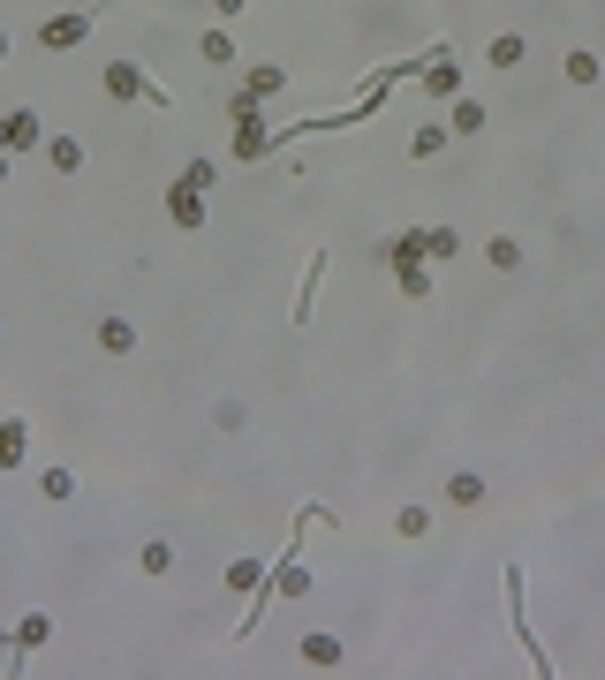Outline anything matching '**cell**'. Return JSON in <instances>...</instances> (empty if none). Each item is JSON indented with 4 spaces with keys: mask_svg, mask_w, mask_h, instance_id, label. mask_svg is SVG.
I'll return each instance as SVG.
<instances>
[{
    "mask_svg": "<svg viewBox=\"0 0 605 680\" xmlns=\"http://www.w3.org/2000/svg\"><path fill=\"white\" fill-rule=\"evenodd\" d=\"M447 499H454V507H484V476L477 469H454L447 476Z\"/></svg>",
    "mask_w": 605,
    "mask_h": 680,
    "instance_id": "9a60e30c",
    "label": "cell"
},
{
    "mask_svg": "<svg viewBox=\"0 0 605 680\" xmlns=\"http://www.w3.org/2000/svg\"><path fill=\"white\" fill-rule=\"evenodd\" d=\"M137 567H144V575H174V544H167V537H144Z\"/></svg>",
    "mask_w": 605,
    "mask_h": 680,
    "instance_id": "e0dca14e",
    "label": "cell"
},
{
    "mask_svg": "<svg viewBox=\"0 0 605 680\" xmlns=\"http://www.w3.org/2000/svg\"><path fill=\"white\" fill-rule=\"evenodd\" d=\"M8 174H16V167H8V144H0V182H8Z\"/></svg>",
    "mask_w": 605,
    "mask_h": 680,
    "instance_id": "f1b7e54d",
    "label": "cell"
},
{
    "mask_svg": "<svg viewBox=\"0 0 605 680\" xmlns=\"http://www.w3.org/2000/svg\"><path fill=\"white\" fill-rule=\"evenodd\" d=\"M409 242H416V257H424V265H447V257L462 250V235H454V227H409Z\"/></svg>",
    "mask_w": 605,
    "mask_h": 680,
    "instance_id": "52a82bcc",
    "label": "cell"
},
{
    "mask_svg": "<svg viewBox=\"0 0 605 680\" xmlns=\"http://www.w3.org/2000/svg\"><path fill=\"white\" fill-rule=\"evenodd\" d=\"M484 61H492V68H515V61H522V38H515V31H500L492 46H484Z\"/></svg>",
    "mask_w": 605,
    "mask_h": 680,
    "instance_id": "603a6c76",
    "label": "cell"
},
{
    "mask_svg": "<svg viewBox=\"0 0 605 680\" xmlns=\"http://www.w3.org/2000/svg\"><path fill=\"white\" fill-rule=\"evenodd\" d=\"M46 167L53 174H76V167H84V144H76V136H46Z\"/></svg>",
    "mask_w": 605,
    "mask_h": 680,
    "instance_id": "7c38bea8",
    "label": "cell"
},
{
    "mask_svg": "<svg viewBox=\"0 0 605 680\" xmlns=\"http://www.w3.org/2000/svg\"><path fill=\"white\" fill-rule=\"evenodd\" d=\"M23 461H31V424H23V416H0V476L23 469Z\"/></svg>",
    "mask_w": 605,
    "mask_h": 680,
    "instance_id": "8992f818",
    "label": "cell"
},
{
    "mask_svg": "<svg viewBox=\"0 0 605 680\" xmlns=\"http://www.w3.org/2000/svg\"><path fill=\"white\" fill-rule=\"evenodd\" d=\"M242 8H250V0H212V16H220V23H235Z\"/></svg>",
    "mask_w": 605,
    "mask_h": 680,
    "instance_id": "83f0119b",
    "label": "cell"
},
{
    "mask_svg": "<svg viewBox=\"0 0 605 680\" xmlns=\"http://www.w3.org/2000/svg\"><path fill=\"white\" fill-rule=\"evenodd\" d=\"M424 91H432V99H447V106H454V99H462V68H454L447 53H432V61H424Z\"/></svg>",
    "mask_w": 605,
    "mask_h": 680,
    "instance_id": "ba28073f",
    "label": "cell"
},
{
    "mask_svg": "<svg viewBox=\"0 0 605 680\" xmlns=\"http://www.w3.org/2000/svg\"><path fill=\"white\" fill-rule=\"evenodd\" d=\"M38 492H46V499H76V469H61V461H53V469L38 476Z\"/></svg>",
    "mask_w": 605,
    "mask_h": 680,
    "instance_id": "7402d4cb",
    "label": "cell"
},
{
    "mask_svg": "<svg viewBox=\"0 0 605 680\" xmlns=\"http://www.w3.org/2000/svg\"><path fill=\"white\" fill-rule=\"evenodd\" d=\"M318 280H326V250L311 257V272H303V288H295V325H311V310H318V303H311V295H318Z\"/></svg>",
    "mask_w": 605,
    "mask_h": 680,
    "instance_id": "4fadbf2b",
    "label": "cell"
},
{
    "mask_svg": "<svg viewBox=\"0 0 605 680\" xmlns=\"http://www.w3.org/2000/svg\"><path fill=\"white\" fill-rule=\"evenodd\" d=\"M227 590H235V597H258V590H265V560H250V552H242V560H227Z\"/></svg>",
    "mask_w": 605,
    "mask_h": 680,
    "instance_id": "30bf717a",
    "label": "cell"
},
{
    "mask_svg": "<svg viewBox=\"0 0 605 680\" xmlns=\"http://www.w3.org/2000/svg\"><path fill=\"white\" fill-rule=\"evenodd\" d=\"M280 84H288V76H280L273 61H258L250 76H242V99H280Z\"/></svg>",
    "mask_w": 605,
    "mask_h": 680,
    "instance_id": "8fae6325",
    "label": "cell"
},
{
    "mask_svg": "<svg viewBox=\"0 0 605 680\" xmlns=\"http://www.w3.org/2000/svg\"><path fill=\"white\" fill-rule=\"evenodd\" d=\"M394 280H401V295H416V303L432 295V272H424V257H416V250H401V257H394Z\"/></svg>",
    "mask_w": 605,
    "mask_h": 680,
    "instance_id": "9c48e42d",
    "label": "cell"
},
{
    "mask_svg": "<svg viewBox=\"0 0 605 680\" xmlns=\"http://www.w3.org/2000/svg\"><path fill=\"white\" fill-rule=\"evenodd\" d=\"M447 136H454L447 121H424V129L409 136V152H416V159H439V152H447Z\"/></svg>",
    "mask_w": 605,
    "mask_h": 680,
    "instance_id": "2e32d148",
    "label": "cell"
},
{
    "mask_svg": "<svg viewBox=\"0 0 605 680\" xmlns=\"http://www.w3.org/2000/svg\"><path fill=\"white\" fill-rule=\"evenodd\" d=\"M99 348L106 356H129V348H137V325L129 318H99Z\"/></svg>",
    "mask_w": 605,
    "mask_h": 680,
    "instance_id": "5bb4252c",
    "label": "cell"
},
{
    "mask_svg": "<svg viewBox=\"0 0 605 680\" xmlns=\"http://www.w3.org/2000/svg\"><path fill=\"white\" fill-rule=\"evenodd\" d=\"M0 61H8V31H0Z\"/></svg>",
    "mask_w": 605,
    "mask_h": 680,
    "instance_id": "f546056e",
    "label": "cell"
},
{
    "mask_svg": "<svg viewBox=\"0 0 605 680\" xmlns=\"http://www.w3.org/2000/svg\"><path fill=\"white\" fill-rule=\"evenodd\" d=\"M447 129H454V136H484V106L469 99V91L454 99V121H447Z\"/></svg>",
    "mask_w": 605,
    "mask_h": 680,
    "instance_id": "d6986e66",
    "label": "cell"
},
{
    "mask_svg": "<svg viewBox=\"0 0 605 680\" xmlns=\"http://www.w3.org/2000/svg\"><path fill=\"white\" fill-rule=\"evenodd\" d=\"M99 84H106V99H152V106H167V91H159L137 61H106V76H99Z\"/></svg>",
    "mask_w": 605,
    "mask_h": 680,
    "instance_id": "6da1fadb",
    "label": "cell"
},
{
    "mask_svg": "<svg viewBox=\"0 0 605 680\" xmlns=\"http://www.w3.org/2000/svg\"><path fill=\"white\" fill-rule=\"evenodd\" d=\"M235 152L242 159H265V152H273V129H265L258 99H235Z\"/></svg>",
    "mask_w": 605,
    "mask_h": 680,
    "instance_id": "7a4b0ae2",
    "label": "cell"
},
{
    "mask_svg": "<svg viewBox=\"0 0 605 680\" xmlns=\"http://www.w3.org/2000/svg\"><path fill=\"white\" fill-rule=\"evenodd\" d=\"M568 84H598V53H590V46L568 53Z\"/></svg>",
    "mask_w": 605,
    "mask_h": 680,
    "instance_id": "d4e9b609",
    "label": "cell"
},
{
    "mask_svg": "<svg viewBox=\"0 0 605 680\" xmlns=\"http://www.w3.org/2000/svg\"><path fill=\"white\" fill-rule=\"evenodd\" d=\"M167 220L182 227V235H197V227H205V189L174 182V189H167Z\"/></svg>",
    "mask_w": 605,
    "mask_h": 680,
    "instance_id": "5b68a950",
    "label": "cell"
},
{
    "mask_svg": "<svg viewBox=\"0 0 605 680\" xmlns=\"http://www.w3.org/2000/svg\"><path fill=\"white\" fill-rule=\"evenodd\" d=\"M273 597H311V567H303V560H288V567L273 575Z\"/></svg>",
    "mask_w": 605,
    "mask_h": 680,
    "instance_id": "ac0fdd59",
    "label": "cell"
},
{
    "mask_svg": "<svg viewBox=\"0 0 605 680\" xmlns=\"http://www.w3.org/2000/svg\"><path fill=\"white\" fill-rule=\"evenodd\" d=\"M46 635H53V628H46V612H31V620H23V628H16V650H38V643H46Z\"/></svg>",
    "mask_w": 605,
    "mask_h": 680,
    "instance_id": "484cf974",
    "label": "cell"
},
{
    "mask_svg": "<svg viewBox=\"0 0 605 680\" xmlns=\"http://www.w3.org/2000/svg\"><path fill=\"white\" fill-rule=\"evenodd\" d=\"M205 61H235V38H227V31H205Z\"/></svg>",
    "mask_w": 605,
    "mask_h": 680,
    "instance_id": "4316f807",
    "label": "cell"
},
{
    "mask_svg": "<svg viewBox=\"0 0 605 680\" xmlns=\"http://www.w3.org/2000/svg\"><path fill=\"white\" fill-rule=\"evenodd\" d=\"M0 144H8V152H46V129H38V114H31V106L0 114Z\"/></svg>",
    "mask_w": 605,
    "mask_h": 680,
    "instance_id": "277c9868",
    "label": "cell"
},
{
    "mask_svg": "<svg viewBox=\"0 0 605 680\" xmlns=\"http://www.w3.org/2000/svg\"><path fill=\"white\" fill-rule=\"evenodd\" d=\"M394 537H409V544L432 537V507H401V514H394Z\"/></svg>",
    "mask_w": 605,
    "mask_h": 680,
    "instance_id": "ffe728a7",
    "label": "cell"
},
{
    "mask_svg": "<svg viewBox=\"0 0 605 680\" xmlns=\"http://www.w3.org/2000/svg\"><path fill=\"white\" fill-rule=\"evenodd\" d=\"M303 665H341V635H303Z\"/></svg>",
    "mask_w": 605,
    "mask_h": 680,
    "instance_id": "44dd1931",
    "label": "cell"
},
{
    "mask_svg": "<svg viewBox=\"0 0 605 680\" xmlns=\"http://www.w3.org/2000/svg\"><path fill=\"white\" fill-rule=\"evenodd\" d=\"M484 257H492L500 272H515V265H522V242H515V235H492V242H484Z\"/></svg>",
    "mask_w": 605,
    "mask_h": 680,
    "instance_id": "cb8c5ba5",
    "label": "cell"
},
{
    "mask_svg": "<svg viewBox=\"0 0 605 680\" xmlns=\"http://www.w3.org/2000/svg\"><path fill=\"white\" fill-rule=\"evenodd\" d=\"M84 38H91V8H69V16L38 23V46H46V53H69V46H84Z\"/></svg>",
    "mask_w": 605,
    "mask_h": 680,
    "instance_id": "3957f363",
    "label": "cell"
}]
</instances>
